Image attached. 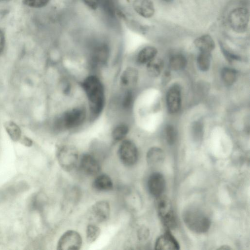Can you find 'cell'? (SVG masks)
<instances>
[{"label": "cell", "mask_w": 250, "mask_h": 250, "mask_svg": "<svg viewBox=\"0 0 250 250\" xmlns=\"http://www.w3.org/2000/svg\"><path fill=\"white\" fill-rule=\"evenodd\" d=\"M82 86L88 100L91 112L95 116L99 115L104 109L105 101L103 83L97 77L91 75L84 80Z\"/></svg>", "instance_id": "obj_1"}, {"label": "cell", "mask_w": 250, "mask_h": 250, "mask_svg": "<svg viewBox=\"0 0 250 250\" xmlns=\"http://www.w3.org/2000/svg\"><path fill=\"white\" fill-rule=\"evenodd\" d=\"M183 221L191 231L196 233L207 232L210 226V220L202 211L196 208H189L183 213Z\"/></svg>", "instance_id": "obj_2"}, {"label": "cell", "mask_w": 250, "mask_h": 250, "mask_svg": "<svg viewBox=\"0 0 250 250\" xmlns=\"http://www.w3.org/2000/svg\"><path fill=\"white\" fill-rule=\"evenodd\" d=\"M157 198V210L164 226L167 230L174 229L177 226V221L170 200L162 195Z\"/></svg>", "instance_id": "obj_3"}, {"label": "cell", "mask_w": 250, "mask_h": 250, "mask_svg": "<svg viewBox=\"0 0 250 250\" xmlns=\"http://www.w3.org/2000/svg\"><path fill=\"white\" fill-rule=\"evenodd\" d=\"M86 117L85 109L81 107L71 108L64 112L57 122L58 126L70 129L82 125Z\"/></svg>", "instance_id": "obj_4"}, {"label": "cell", "mask_w": 250, "mask_h": 250, "mask_svg": "<svg viewBox=\"0 0 250 250\" xmlns=\"http://www.w3.org/2000/svg\"><path fill=\"white\" fill-rule=\"evenodd\" d=\"M57 158L60 167L64 170L69 171L76 166L79 160V154L75 147L63 145L58 149Z\"/></svg>", "instance_id": "obj_5"}, {"label": "cell", "mask_w": 250, "mask_h": 250, "mask_svg": "<svg viewBox=\"0 0 250 250\" xmlns=\"http://www.w3.org/2000/svg\"><path fill=\"white\" fill-rule=\"evenodd\" d=\"M249 18V12L246 8L236 7L231 10L229 15V24L233 31L242 33L248 27Z\"/></svg>", "instance_id": "obj_6"}, {"label": "cell", "mask_w": 250, "mask_h": 250, "mask_svg": "<svg viewBox=\"0 0 250 250\" xmlns=\"http://www.w3.org/2000/svg\"><path fill=\"white\" fill-rule=\"evenodd\" d=\"M119 158L122 163L126 166H131L137 162L138 151L135 144L128 140H124L118 150Z\"/></svg>", "instance_id": "obj_7"}, {"label": "cell", "mask_w": 250, "mask_h": 250, "mask_svg": "<svg viewBox=\"0 0 250 250\" xmlns=\"http://www.w3.org/2000/svg\"><path fill=\"white\" fill-rule=\"evenodd\" d=\"M82 245L81 235L74 230L65 232L59 239L57 244V250H79Z\"/></svg>", "instance_id": "obj_8"}, {"label": "cell", "mask_w": 250, "mask_h": 250, "mask_svg": "<svg viewBox=\"0 0 250 250\" xmlns=\"http://www.w3.org/2000/svg\"><path fill=\"white\" fill-rule=\"evenodd\" d=\"M166 103L167 110L173 114L179 111L181 105V90L179 85L171 86L167 91Z\"/></svg>", "instance_id": "obj_9"}, {"label": "cell", "mask_w": 250, "mask_h": 250, "mask_svg": "<svg viewBox=\"0 0 250 250\" xmlns=\"http://www.w3.org/2000/svg\"><path fill=\"white\" fill-rule=\"evenodd\" d=\"M147 187L150 193L155 197L161 195L166 187L165 179L159 172H155L150 175L147 182Z\"/></svg>", "instance_id": "obj_10"}, {"label": "cell", "mask_w": 250, "mask_h": 250, "mask_svg": "<svg viewBox=\"0 0 250 250\" xmlns=\"http://www.w3.org/2000/svg\"><path fill=\"white\" fill-rule=\"evenodd\" d=\"M110 206L106 201H100L95 203L91 207L90 214L92 219L99 223L107 220L110 215Z\"/></svg>", "instance_id": "obj_11"}, {"label": "cell", "mask_w": 250, "mask_h": 250, "mask_svg": "<svg viewBox=\"0 0 250 250\" xmlns=\"http://www.w3.org/2000/svg\"><path fill=\"white\" fill-rule=\"evenodd\" d=\"M80 167L83 172L91 176L97 175L101 169L98 160L89 154H84L81 157Z\"/></svg>", "instance_id": "obj_12"}, {"label": "cell", "mask_w": 250, "mask_h": 250, "mask_svg": "<svg viewBox=\"0 0 250 250\" xmlns=\"http://www.w3.org/2000/svg\"><path fill=\"white\" fill-rule=\"evenodd\" d=\"M155 249L158 250H179V244L170 231H167L157 239Z\"/></svg>", "instance_id": "obj_13"}, {"label": "cell", "mask_w": 250, "mask_h": 250, "mask_svg": "<svg viewBox=\"0 0 250 250\" xmlns=\"http://www.w3.org/2000/svg\"><path fill=\"white\" fill-rule=\"evenodd\" d=\"M133 7L137 14L145 18H149L154 14V6L151 0H134Z\"/></svg>", "instance_id": "obj_14"}, {"label": "cell", "mask_w": 250, "mask_h": 250, "mask_svg": "<svg viewBox=\"0 0 250 250\" xmlns=\"http://www.w3.org/2000/svg\"><path fill=\"white\" fill-rule=\"evenodd\" d=\"M109 49L105 44L96 46L93 50L91 59L92 62L96 65H101L105 63L108 60Z\"/></svg>", "instance_id": "obj_15"}, {"label": "cell", "mask_w": 250, "mask_h": 250, "mask_svg": "<svg viewBox=\"0 0 250 250\" xmlns=\"http://www.w3.org/2000/svg\"><path fill=\"white\" fill-rule=\"evenodd\" d=\"M138 79V73L137 70L133 67L126 68L122 73L120 81L122 85L130 90V88L135 86Z\"/></svg>", "instance_id": "obj_16"}, {"label": "cell", "mask_w": 250, "mask_h": 250, "mask_svg": "<svg viewBox=\"0 0 250 250\" xmlns=\"http://www.w3.org/2000/svg\"><path fill=\"white\" fill-rule=\"evenodd\" d=\"M194 44L200 52L210 53L215 47V42L209 35H203L194 41Z\"/></svg>", "instance_id": "obj_17"}, {"label": "cell", "mask_w": 250, "mask_h": 250, "mask_svg": "<svg viewBox=\"0 0 250 250\" xmlns=\"http://www.w3.org/2000/svg\"><path fill=\"white\" fill-rule=\"evenodd\" d=\"M157 53V49L152 46H147L142 49L137 56V62L145 64L154 58Z\"/></svg>", "instance_id": "obj_18"}, {"label": "cell", "mask_w": 250, "mask_h": 250, "mask_svg": "<svg viewBox=\"0 0 250 250\" xmlns=\"http://www.w3.org/2000/svg\"><path fill=\"white\" fill-rule=\"evenodd\" d=\"M94 188L99 191H109L113 188V184L110 177L106 174L97 176L93 182Z\"/></svg>", "instance_id": "obj_19"}, {"label": "cell", "mask_w": 250, "mask_h": 250, "mask_svg": "<svg viewBox=\"0 0 250 250\" xmlns=\"http://www.w3.org/2000/svg\"><path fill=\"white\" fill-rule=\"evenodd\" d=\"M164 156V152L161 148L153 147L147 153L146 161L149 165L154 166L162 163Z\"/></svg>", "instance_id": "obj_20"}, {"label": "cell", "mask_w": 250, "mask_h": 250, "mask_svg": "<svg viewBox=\"0 0 250 250\" xmlns=\"http://www.w3.org/2000/svg\"><path fill=\"white\" fill-rule=\"evenodd\" d=\"M163 67V60L155 57L146 63L147 72L152 77L159 76L162 72Z\"/></svg>", "instance_id": "obj_21"}, {"label": "cell", "mask_w": 250, "mask_h": 250, "mask_svg": "<svg viewBox=\"0 0 250 250\" xmlns=\"http://www.w3.org/2000/svg\"><path fill=\"white\" fill-rule=\"evenodd\" d=\"M5 129L10 137L14 142L19 141L21 136V131L20 127L12 121H7L4 124Z\"/></svg>", "instance_id": "obj_22"}, {"label": "cell", "mask_w": 250, "mask_h": 250, "mask_svg": "<svg viewBox=\"0 0 250 250\" xmlns=\"http://www.w3.org/2000/svg\"><path fill=\"white\" fill-rule=\"evenodd\" d=\"M187 61L184 56L175 54L169 59V67L173 70L178 71L183 69L187 65Z\"/></svg>", "instance_id": "obj_23"}, {"label": "cell", "mask_w": 250, "mask_h": 250, "mask_svg": "<svg viewBox=\"0 0 250 250\" xmlns=\"http://www.w3.org/2000/svg\"><path fill=\"white\" fill-rule=\"evenodd\" d=\"M210 53L205 52H200L197 57V62L198 66L201 71H208L210 67Z\"/></svg>", "instance_id": "obj_24"}, {"label": "cell", "mask_w": 250, "mask_h": 250, "mask_svg": "<svg viewBox=\"0 0 250 250\" xmlns=\"http://www.w3.org/2000/svg\"><path fill=\"white\" fill-rule=\"evenodd\" d=\"M221 77L224 83L230 85L235 82L237 78V72L232 68L225 67L222 70Z\"/></svg>", "instance_id": "obj_25"}, {"label": "cell", "mask_w": 250, "mask_h": 250, "mask_svg": "<svg viewBox=\"0 0 250 250\" xmlns=\"http://www.w3.org/2000/svg\"><path fill=\"white\" fill-rule=\"evenodd\" d=\"M128 131L129 128L126 125L119 124L113 129L112 132V138L115 141H121L125 137Z\"/></svg>", "instance_id": "obj_26"}, {"label": "cell", "mask_w": 250, "mask_h": 250, "mask_svg": "<svg viewBox=\"0 0 250 250\" xmlns=\"http://www.w3.org/2000/svg\"><path fill=\"white\" fill-rule=\"evenodd\" d=\"M100 234V229L94 224H89L86 229V238L88 243H91L96 240Z\"/></svg>", "instance_id": "obj_27"}, {"label": "cell", "mask_w": 250, "mask_h": 250, "mask_svg": "<svg viewBox=\"0 0 250 250\" xmlns=\"http://www.w3.org/2000/svg\"><path fill=\"white\" fill-rule=\"evenodd\" d=\"M165 133L167 143L170 145L174 144L177 138V132L175 128L172 125H167L165 128Z\"/></svg>", "instance_id": "obj_28"}, {"label": "cell", "mask_w": 250, "mask_h": 250, "mask_svg": "<svg viewBox=\"0 0 250 250\" xmlns=\"http://www.w3.org/2000/svg\"><path fill=\"white\" fill-rule=\"evenodd\" d=\"M133 101V95L131 90H127L122 100V106L125 109H129Z\"/></svg>", "instance_id": "obj_29"}, {"label": "cell", "mask_w": 250, "mask_h": 250, "mask_svg": "<svg viewBox=\"0 0 250 250\" xmlns=\"http://www.w3.org/2000/svg\"><path fill=\"white\" fill-rule=\"evenodd\" d=\"M49 0H23V3L33 8H41L45 6Z\"/></svg>", "instance_id": "obj_30"}, {"label": "cell", "mask_w": 250, "mask_h": 250, "mask_svg": "<svg viewBox=\"0 0 250 250\" xmlns=\"http://www.w3.org/2000/svg\"><path fill=\"white\" fill-rule=\"evenodd\" d=\"M203 127L202 124L198 122H195L192 126V131L194 137L200 138L203 135Z\"/></svg>", "instance_id": "obj_31"}, {"label": "cell", "mask_w": 250, "mask_h": 250, "mask_svg": "<svg viewBox=\"0 0 250 250\" xmlns=\"http://www.w3.org/2000/svg\"><path fill=\"white\" fill-rule=\"evenodd\" d=\"M88 7L92 9H96L98 7L101 0H82Z\"/></svg>", "instance_id": "obj_32"}, {"label": "cell", "mask_w": 250, "mask_h": 250, "mask_svg": "<svg viewBox=\"0 0 250 250\" xmlns=\"http://www.w3.org/2000/svg\"><path fill=\"white\" fill-rule=\"evenodd\" d=\"M5 46V37L3 32L0 29V55L3 51Z\"/></svg>", "instance_id": "obj_33"}, {"label": "cell", "mask_w": 250, "mask_h": 250, "mask_svg": "<svg viewBox=\"0 0 250 250\" xmlns=\"http://www.w3.org/2000/svg\"><path fill=\"white\" fill-rule=\"evenodd\" d=\"M19 141L26 146H30L33 144L32 141L27 137H22Z\"/></svg>", "instance_id": "obj_34"}, {"label": "cell", "mask_w": 250, "mask_h": 250, "mask_svg": "<svg viewBox=\"0 0 250 250\" xmlns=\"http://www.w3.org/2000/svg\"><path fill=\"white\" fill-rule=\"evenodd\" d=\"M138 235L140 238H146V235H147V230L145 229H141Z\"/></svg>", "instance_id": "obj_35"}, {"label": "cell", "mask_w": 250, "mask_h": 250, "mask_svg": "<svg viewBox=\"0 0 250 250\" xmlns=\"http://www.w3.org/2000/svg\"><path fill=\"white\" fill-rule=\"evenodd\" d=\"M163 1L166 2H171L173 0H163Z\"/></svg>", "instance_id": "obj_36"}]
</instances>
